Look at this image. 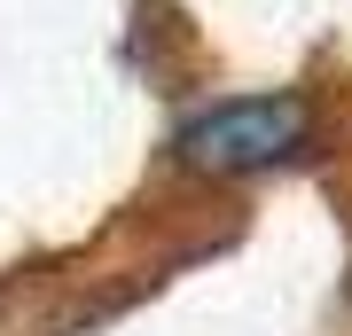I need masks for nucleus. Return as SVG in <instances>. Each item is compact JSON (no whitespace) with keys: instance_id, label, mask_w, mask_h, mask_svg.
Masks as SVG:
<instances>
[{"instance_id":"nucleus-1","label":"nucleus","mask_w":352,"mask_h":336,"mask_svg":"<svg viewBox=\"0 0 352 336\" xmlns=\"http://www.w3.org/2000/svg\"><path fill=\"white\" fill-rule=\"evenodd\" d=\"M298 141H305V102H298V94H243V102L204 110L196 125H180L173 157L188 164V172L235 180V172H266V164H282Z\"/></svg>"}]
</instances>
